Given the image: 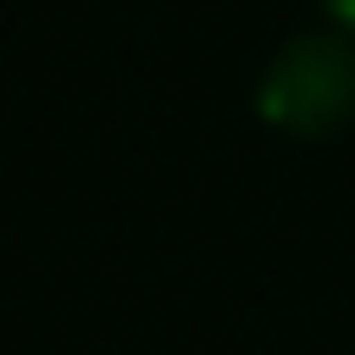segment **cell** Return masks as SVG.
<instances>
[{
  "mask_svg": "<svg viewBox=\"0 0 355 355\" xmlns=\"http://www.w3.org/2000/svg\"><path fill=\"white\" fill-rule=\"evenodd\" d=\"M257 112L290 139H329L355 119V46L343 33H303L263 66Z\"/></svg>",
  "mask_w": 355,
  "mask_h": 355,
  "instance_id": "obj_1",
  "label": "cell"
},
{
  "mask_svg": "<svg viewBox=\"0 0 355 355\" xmlns=\"http://www.w3.org/2000/svg\"><path fill=\"white\" fill-rule=\"evenodd\" d=\"M329 13L343 20V33H355V0H329Z\"/></svg>",
  "mask_w": 355,
  "mask_h": 355,
  "instance_id": "obj_2",
  "label": "cell"
}]
</instances>
